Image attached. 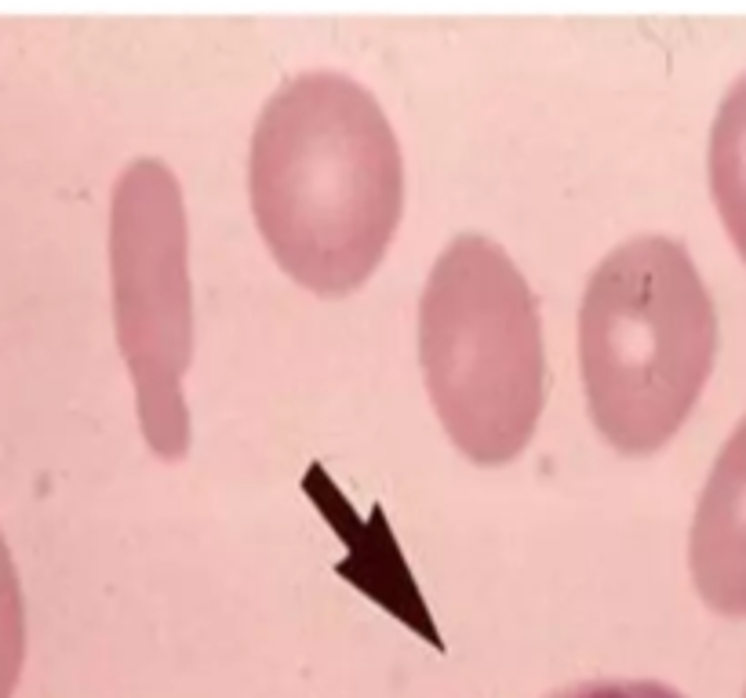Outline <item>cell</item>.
<instances>
[{
    "label": "cell",
    "mask_w": 746,
    "mask_h": 698,
    "mask_svg": "<svg viewBox=\"0 0 746 698\" xmlns=\"http://www.w3.org/2000/svg\"><path fill=\"white\" fill-rule=\"evenodd\" d=\"M248 197L295 284L324 299L361 288L404 211L401 142L372 91L335 70L273 91L252 131Z\"/></svg>",
    "instance_id": "cell-1"
},
{
    "label": "cell",
    "mask_w": 746,
    "mask_h": 698,
    "mask_svg": "<svg viewBox=\"0 0 746 698\" xmlns=\"http://www.w3.org/2000/svg\"><path fill=\"white\" fill-rule=\"evenodd\" d=\"M717 353V310L681 240L634 237L590 273L579 364L590 419L623 455H652L685 426Z\"/></svg>",
    "instance_id": "cell-2"
},
{
    "label": "cell",
    "mask_w": 746,
    "mask_h": 698,
    "mask_svg": "<svg viewBox=\"0 0 746 698\" xmlns=\"http://www.w3.org/2000/svg\"><path fill=\"white\" fill-rule=\"evenodd\" d=\"M419 360L444 433L477 466L528 448L546 397V349L528 280L495 240L459 233L419 299Z\"/></svg>",
    "instance_id": "cell-3"
},
{
    "label": "cell",
    "mask_w": 746,
    "mask_h": 698,
    "mask_svg": "<svg viewBox=\"0 0 746 698\" xmlns=\"http://www.w3.org/2000/svg\"><path fill=\"white\" fill-rule=\"evenodd\" d=\"M110 284L142 437L153 455L175 462L190 451L182 393L193 360L190 226L179 179L157 157L132 160L113 186Z\"/></svg>",
    "instance_id": "cell-4"
},
{
    "label": "cell",
    "mask_w": 746,
    "mask_h": 698,
    "mask_svg": "<svg viewBox=\"0 0 746 698\" xmlns=\"http://www.w3.org/2000/svg\"><path fill=\"white\" fill-rule=\"evenodd\" d=\"M688 568L699 597L717 615H746V419L732 429L714 469L703 484L692 535Z\"/></svg>",
    "instance_id": "cell-5"
},
{
    "label": "cell",
    "mask_w": 746,
    "mask_h": 698,
    "mask_svg": "<svg viewBox=\"0 0 746 698\" xmlns=\"http://www.w3.org/2000/svg\"><path fill=\"white\" fill-rule=\"evenodd\" d=\"M710 193L728 237L746 262V73L728 88L710 128Z\"/></svg>",
    "instance_id": "cell-6"
},
{
    "label": "cell",
    "mask_w": 746,
    "mask_h": 698,
    "mask_svg": "<svg viewBox=\"0 0 746 698\" xmlns=\"http://www.w3.org/2000/svg\"><path fill=\"white\" fill-rule=\"evenodd\" d=\"M554 698H685L674 688H666L659 680H594V684H579Z\"/></svg>",
    "instance_id": "cell-7"
},
{
    "label": "cell",
    "mask_w": 746,
    "mask_h": 698,
    "mask_svg": "<svg viewBox=\"0 0 746 698\" xmlns=\"http://www.w3.org/2000/svg\"><path fill=\"white\" fill-rule=\"evenodd\" d=\"M743 698H746V695H743Z\"/></svg>",
    "instance_id": "cell-8"
}]
</instances>
